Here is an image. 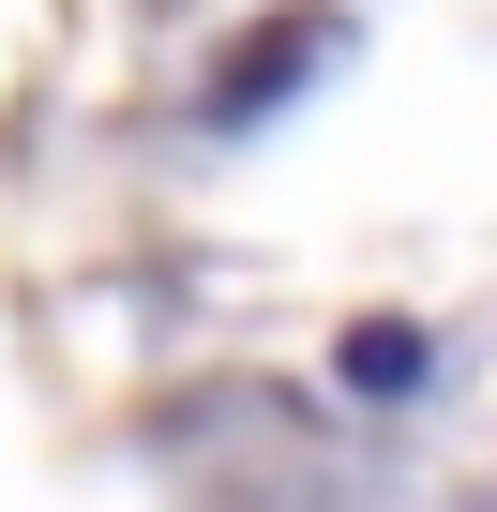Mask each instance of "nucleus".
Listing matches in <instances>:
<instances>
[{
    "label": "nucleus",
    "mask_w": 497,
    "mask_h": 512,
    "mask_svg": "<svg viewBox=\"0 0 497 512\" xmlns=\"http://www.w3.org/2000/svg\"><path fill=\"white\" fill-rule=\"evenodd\" d=\"M332 46H347L332 16H287V31H257V46H241V61L211 76V106H226V121H241V106H272V91H287L302 61H332Z\"/></svg>",
    "instance_id": "f257e3e1"
}]
</instances>
